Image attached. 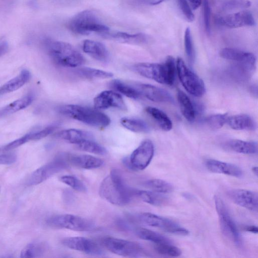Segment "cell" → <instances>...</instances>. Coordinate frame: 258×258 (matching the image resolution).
Here are the masks:
<instances>
[{"mask_svg":"<svg viewBox=\"0 0 258 258\" xmlns=\"http://www.w3.org/2000/svg\"><path fill=\"white\" fill-rule=\"evenodd\" d=\"M100 197L117 206H124L131 201L134 190L129 189L123 181L119 171L113 169L101 182L99 188Z\"/></svg>","mask_w":258,"mask_h":258,"instance_id":"6da1fadb","label":"cell"},{"mask_svg":"<svg viewBox=\"0 0 258 258\" xmlns=\"http://www.w3.org/2000/svg\"><path fill=\"white\" fill-rule=\"evenodd\" d=\"M69 28L74 33L87 35L96 33L105 37L110 31L96 14L91 10H85L75 15L69 21Z\"/></svg>","mask_w":258,"mask_h":258,"instance_id":"7a4b0ae2","label":"cell"},{"mask_svg":"<svg viewBox=\"0 0 258 258\" xmlns=\"http://www.w3.org/2000/svg\"><path fill=\"white\" fill-rule=\"evenodd\" d=\"M57 110L63 115L92 126L102 128L110 123V118L96 108L68 104L58 107Z\"/></svg>","mask_w":258,"mask_h":258,"instance_id":"3957f363","label":"cell"},{"mask_svg":"<svg viewBox=\"0 0 258 258\" xmlns=\"http://www.w3.org/2000/svg\"><path fill=\"white\" fill-rule=\"evenodd\" d=\"M133 70L141 76L159 83L171 85L175 77V66L170 59L162 63L141 62L135 64Z\"/></svg>","mask_w":258,"mask_h":258,"instance_id":"277c9868","label":"cell"},{"mask_svg":"<svg viewBox=\"0 0 258 258\" xmlns=\"http://www.w3.org/2000/svg\"><path fill=\"white\" fill-rule=\"evenodd\" d=\"M46 47L53 60L60 66L75 68L85 61L83 55L70 43L50 40L46 42Z\"/></svg>","mask_w":258,"mask_h":258,"instance_id":"5b68a950","label":"cell"},{"mask_svg":"<svg viewBox=\"0 0 258 258\" xmlns=\"http://www.w3.org/2000/svg\"><path fill=\"white\" fill-rule=\"evenodd\" d=\"M176 69L178 78L186 91L195 97H201L205 93L204 81L185 64L183 60L177 58Z\"/></svg>","mask_w":258,"mask_h":258,"instance_id":"8992f818","label":"cell"},{"mask_svg":"<svg viewBox=\"0 0 258 258\" xmlns=\"http://www.w3.org/2000/svg\"><path fill=\"white\" fill-rule=\"evenodd\" d=\"M47 225L54 229H66L77 231H88L94 228L90 220L72 214H60L52 216L46 220Z\"/></svg>","mask_w":258,"mask_h":258,"instance_id":"52a82bcc","label":"cell"},{"mask_svg":"<svg viewBox=\"0 0 258 258\" xmlns=\"http://www.w3.org/2000/svg\"><path fill=\"white\" fill-rule=\"evenodd\" d=\"M104 247L111 252L125 257H139L145 252L139 243L112 237H107L102 240Z\"/></svg>","mask_w":258,"mask_h":258,"instance_id":"ba28073f","label":"cell"},{"mask_svg":"<svg viewBox=\"0 0 258 258\" xmlns=\"http://www.w3.org/2000/svg\"><path fill=\"white\" fill-rule=\"evenodd\" d=\"M214 201L222 232L235 244L240 245L241 243L240 235L225 204L218 196L214 197Z\"/></svg>","mask_w":258,"mask_h":258,"instance_id":"9c48e42d","label":"cell"},{"mask_svg":"<svg viewBox=\"0 0 258 258\" xmlns=\"http://www.w3.org/2000/svg\"><path fill=\"white\" fill-rule=\"evenodd\" d=\"M68 156L64 154L58 155L52 161L36 169L30 176L28 184L31 185L38 184L67 168L69 162Z\"/></svg>","mask_w":258,"mask_h":258,"instance_id":"30bf717a","label":"cell"},{"mask_svg":"<svg viewBox=\"0 0 258 258\" xmlns=\"http://www.w3.org/2000/svg\"><path fill=\"white\" fill-rule=\"evenodd\" d=\"M154 154V146L148 139L143 141L132 153L128 158L123 160L125 164L132 169L142 170L150 163Z\"/></svg>","mask_w":258,"mask_h":258,"instance_id":"8fae6325","label":"cell"},{"mask_svg":"<svg viewBox=\"0 0 258 258\" xmlns=\"http://www.w3.org/2000/svg\"><path fill=\"white\" fill-rule=\"evenodd\" d=\"M138 218L143 223L168 233L180 235H186L189 233L187 229L176 222L155 214L142 213L139 215Z\"/></svg>","mask_w":258,"mask_h":258,"instance_id":"7c38bea8","label":"cell"},{"mask_svg":"<svg viewBox=\"0 0 258 258\" xmlns=\"http://www.w3.org/2000/svg\"><path fill=\"white\" fill-rule=\"evenodd\" d=\"M221 57L235 61L246 72L254 70L256 57L253 53L232 48H224L220 51Z\"/></svg>","mask_w":258,"mask_h":258,"instance_id":"4fadbf2b","label":"cell"},{"mask_svg":"<svg viewBox=\"0 0 258 258\" xmlns=\"http://www.w3.org/2000/svg\"><path fill=\"white\" fill-rule=\"evenodd\" d=\"M62 243L70 249L84 252L89 254L100 255L103 253L102 249L96 242L83 237H66L62 239Z\"/></svg>","mask_w":258,"mask_h":258,"instance_id":"5bb4252c","label":"cell"},{"mask_svg":"<svg viewBox=\"0 0 258 258\" xmlns=\"http://www.w3.org/2000/svg\"><path fill=\"white\" fill-rule=\"evenodd\" d=\"M217 21L220 25L229 28L252 26L255 24L253 15L248 11L220 16L217 18Z\"/></svg>","mask_w":258,"mask_h":258,"instance_id":"9a60e30c","label":"cell"},{"mask_svg":"<svg viewBox=\"0 0 258 258\" xmlns=\"http://www.w3.org/2000/svg\"><path fill=\"white\" fill-rule=\"evenodd\" d=\"M94 106L98 110L112 107L122 110L127 109V106L122 96L111 90L102 91L96 96L94 99Z\"/></svg>","mask_w":258,"mask_h":258,"instance_id":"2e32d148","label":"cell"},{"mask_svg":"<svg viewBox=\"0 0 258 258\" xmlns=\"http://www.w3.org/2000/svg\"><path fill=\"white\" fill-rule=\"evenodd\" d=\"M141 97L155 102L173 103V99L170 94L159 87L144 83L133 84Z\"/></svg>","mask_w":258,"mask_h":258,"instance_id":"e0dca14e","label":"cell"},{"mask_svg":"<svg viewBox=\"0 0 258 258\" xmlns=\"http://www.w3.org/2000/svg\"><path fill=\"white\" fill-rule=\"evenodd\" d=\"M228 195L236 204L249 210L257 212L258 210V195L255 192L243 189L230 190Z\"/></svg>","mask_w":258,"mask_h":258,"instance_id":"ac0fdd59","label":"cell"},{"mask_svg":"<svg viewBox=\"0 0 258 258\" xmlns=\"http://www.w3.org/2000/svg\"><path fill=\"white\" fill-rule=\"evenodd\" d=\"M206 166L210 171L229 176L240 177L243 172L237 166L215 159H209L206 161Z\"/></svg>","mask_w":258,"mask_h":258,"instance_id":"d6986e66","label":"cell"},{"mask_svg":"<svg viewBox=\"0 0 258 258\" xmlns=\"http://www.w3.org/2000/svg\"><path fill=\"white\" fill-rule=\"evenodd\" d=\"M83 50L93 58L101 61L107 62L109 59V53L102 43L87 39L83 43Z\"/></svg>","mask_w":258,"mask_h":258,"instance_id":"ffe728a7","label":"cell"},{"mask_svg":"<svg viewBox=\"0 0 258 258\" xmlns=\"http://www.w3.org/2000/svg\"><path fill=\"white\" fill-rule=\"evenodd\" d=\"M69 162L85 169L98 168L104 164V161L98 157L87 154L72 155L68 157Z\"/></svg>","mask_w":258,"mask_h":258,"instance_id":"44dd1931","label":"cell"},{"mask_svg":"<svg viewBox=\"0 0 258 258\" xmlns=\"http://www.w3.org/2000/svg\"><path fill=\"white\" fill-rule=\"evenodd\" d=\"M226 123L235 130L254 131L256 128V123L253 118L244 114L228 116Z\"/></svg>","mask_w":258,"mask_h":258,"instance_id":"7402d4cb","label":"cell"},{"mask_svg":"<svg viewBox=\"0 0 258 258\" xmlns=\"http://www.w3.org/2000/svg\"><path fill=\"white\" fill-rule=\"evenodd\" d=\"M54 136L73 144H77L85 139H93V136L89 132L70 128L62 130L54 134Z\"/></svg>","mask_w":258,"mask_h":258,"instance_id":"603a6c76","label":"cell"},{"mask_svg":"<svg viewBox=\"0 0 258 258\" xmlns=\"http://www.w3.org/2000/svg\"><path fill=\"white\" fill-rule=\"evenodd\" d=\"M105 38L122 43L134 44H144L146 43L148 40L147 35L143 33L129 34L120 31H110Z\"/></svg>","mask_w":258,"mask_h":258,"instance_id":"cb8c5ba5","label":"cell"},{"mask_svg":"<svg viewBox=\"0 0 258 258\" xmlns=\"http://www.w3.org/2000/svg\"><path fill=\"white\" fill-rule=\"evenodd\" d=\"M30 78L29 71L26 69L23 70L19 75L0 87V95L16 91L26 83Z\"/></svg>","mask_w":258,"mask_h":258,"instance_id":"d4e9b609","label":"cell"},{"mask_svg":"<svg viewBox=\"0 0 258 258\" xmlns=\"http://www.w3.org/2000/svg\"><path fill=\"white\" fill-rule=\"evenodd\" d=\"M226 146L234 152L241 154H253L257 152V144L253 141L233 139L227 142Z\"/></svg>","mask_w":258,"mask_h":258,"instance_id":"484cf974","label":"cell"},{"mask_svg":"<svg viewBox=\"0 0 258 258\" xmlns=\"http://www.w3.org/2000/svg\"><path fill=\"white\" fill-rule=\"evenodd\" d=\"M177 98L182 115L188 121H192L196 118V111L190 98L180 90L177 91Z\"/></svg>","mask_w":258,"mask_h":258,"instance_id":"4316f807","label":"cell"},{"mask_svg":"<svg viewBox=\"0 0 258 258\" xmlns=\"http://www.w3.org/2000/svg\"><path fill=\"white\" fill-rule=\"evenodd\" d=\"M34 96L29 94L0 109V117L23 109L33 102Z\"/></svg>","mask_w":258,"mask_h":258,"instance_id":"83f0119b","label":"cell"},{"mask_svg":"<svg viewBox=\"0 0 258 258\" xmlns=\"http://www.w3.org/2000/svg\"><path fill=\"white\" fill-rule=\"evenodd\" d=\"M147 113L155 121L159 127L164 131H169L172 128V122L170 118L163 111L156 107L148 106Z\"/></svg>","mask_w":258,"mask_h":258,"instance_id":"f1b7e54d","label":"cell"},{"mask_svg":"<svg viewBox=\"0 0 258 258\" xmlns=\"http://www.w3.org/2000/svg\"><path fill=\"white\" fill-rule=\"evenodd\" d=\"M120 123L126 129L136 133H148L150 128L144 120L134 117H123L120 119Z\"/></svg>","mask_w":258,"mask_h":258,"instance_id":"f546056e","label":"cell"},{"mask_svg":"<svg viewBox=\"0 0 258 258\" xmlns=\"http://www.w3.org/2000/svg\"><path fill=\"white\" fill-rule=\"evenodd\" d=\"M134 194L142 201L154 206L162 205L167 201L165 196L152 190H136Z\"/></svg>","mask_w":258,"mask_h":258,"instance_id":"4dcf8cb0","label":"cell"},{"mask_svg":"<svg viewBox=\"0 0 258 258\" xmlns=\"http://www.w3.org/2000/svg\"><path fill=\"white\" fill-rule=\"evenodd\" d=\"M110 86L114 90L130 98L137 99L142 97L133 85L126 84L120 80H112L110 83Z\"/></svg>","mask_w":258,"mask_h":258,"instance_id":"1f68e13d","label":"cell"},{"mask_svg":"<svg viewBox=\"0 0 258 258\" xmlns=\"http://www.w3.org/2000/svg\"><path fill=\"white\" fill-rule=\"evenodd\" d=\"M136 233L141 239L152 242L154 244L171 243L170 240L167 237L147 228H138L136 230Z\"/></svg>","mask_w":258,"mask_h":258,"instance_id":"d6a6232c","label":"cell"},{"mask_svg":"<svg viewBox=\"0 0 258 258\" xmlns=\"http://www.w3.org/2000/svg\"><path fill=\"white\" fill-rule=\"evenodd\" d=\"M75 146L76 148L79 150L97 155H104L107 152L104 147L94 142L93 139L82 140Z\"/></svg>","mask_w":258,"mask_h":258,"instance_id":"836d02e7","label":"cell"},{"mask_svg":"<svg viewBox=\"0 0 258 258\" xmlns=\"http://www.w3.org/2000/svg\"><path fill=\"white\" fill-rule=\"evenodd\" d=\"M76 73L78 75L87 79H107L113 76L111 72L89 67L79 68L76 70Z\"/></svg>","mask_w":258,"mask_h":258,"instance_id":"e575fe53","label":"cell"},{"mask_svg":"<svg viewBox=\"0 0 258 258\" xmlns=\"http://www.w3.org/2000/svg\"><path fill=\"white\" fill-rule=\"evenodd\" d=\"M145 186L156 192L169 193L172 191L173 186L169 182L160 179H151L145 182Z\"/></svg>","mask_w":258,"mask_h":258,"instance_id":"d590c367","label":"cell"},{"mask_svg":"<svg viewBox=\"0 0 258 258\" xmlns=\"http://www.w3.org/2000/svg\"><path fill=\"white\" fill-rule=\"evenodd\" d=\"M184 46L188 61L192 64L195 61L196 53L191 30L189 27L186 28L184 32Z\"/></svg>","mask_w":258,"mask_h":258,"instance_id":"8d00e7d4","label":"cell"},{"mask_svg":"<svg viewBox=\"0 0 258 258\" xmlns=\"http://www.w3.org/2000/svg\"><path fill=\"white\" fill-rule=\"evenodd\" d=\"M154 248L158 253L169 256L177 257L181 254L180 249L171 243L155 244Z\"/></svg>","mask_w":258,"mask_h":258,"instance_id":"74e56055","label":"cell"},{"mask_svg":"<svg viewBox=\"0 0 258 258\" xmlns=\"http://www.w3.org/2000/svg\"><path fill=\"white\" fill-rule=\"evenodd\" d=\"M228 117L227 113L213 114L206 118L205 122L211 128L217 130L226 123Z\"/></svg>","mask_w":258,"mask_h":258,"instance_id":"f35d334b","label":"cell"},{"mask_svg":"<svg viewBox=\"0 0 258 258\" xmlns=\"http://www.w3.org/2000/svg\"><path fill=\"white\" fill-rule=\"evenodd\" d=\"M248 0H224L221 4V8L224 11L246 9L251 6Z\"/></svg>","mask_w":258,"mask_h":258,"instance_id":"ab89813d","label":"cell"},{"mask_svg":"<svg viewBox=\"0 0 258 258\" xmlns=\"http://www.w3.org/2000/svg\"><path fill=\"white\" fill-rule=\"evenodd\" d=\"M60 180L78 191L86 192L87 191L85 185L75 176L63 175L60 177Z\"/></svg>","mask_w":258,"mask_h":258,"instance_id":"60d3db41","label":"cell"},{"mask_svg":"<svg viewBox=\"0 0 258 258\" xmlns=\"http://www.w3.org/2000/svg\"><path fill=\"white\" fill-rule=\"evenodd\" d=\"M42 251L41 246L35 243H30L25 246L21 251L22 258L34 257L39 255Z\"/></svg>","mask_w":258,"mask_h":258,"instance_id":"b9f144b4","label":"cell"},{"mask_svg":"<svg viewBox=\"0 0 258 258\" xmlns=\"http://www.w3.org/2000/svg\"><path fill=\"white\" fill-rule=\"evenodd\" d=\"M59 124L55 123L35 132H30L31 140H38L52 134L58 127Z\"/></svg>","mask_w":258,"mask_h":258,"instance_id":"7bdbcfd3","label":"cell"},{"mask_svg":"<svg viewBox=\"0 0 258 258\" xmlns=\"http://www.w3.org/2000/svg\"><path fill=\"white\" fill-rule=\"evenodd\" d=\"M204 24L208 34L211 32V9L209 0H203Z\"/></svg>","mask_w":258,"mask_h":258,"instance_id":"ee69618b","label":"cell"},{"mask_svg":"<svg viewBox=\"0 0 258 258\" xmlns=\"http://www.w3.org/2000/svg\"><path fill=\"white\" fill-rule=\"evenodd\" d=\"M178 4L182 14L188 22L195 20V15L192 9L187 0H178Z\"/></svg>","mask_w":258,"mask_h":258,"instance_id":"f6af8a7d","label":"cell"},{"mask_svg":"<svg viewBox=\"0 0 258 258\" xmlns=\"http://www.w3.org/2000/svg\"><path fill=\"white\" fill-rule=\"evenodd\" d=\"M31 140L30 133L25 135V136L17 139L11 143L7 144L5 147V150H10L16 148L26 142Z\"/></svg>","mask_w":258,"mask_h":258,"instance_id":"bcb514c9","label":"cell"},{"mask_svg":"<svg viewBox=\"0 0 258 258\" xmlns=\"http://www.w3.org/2000/svg\"><path fill=\"white\" fill-rule=\"evenodd\" d=\"M17 156L13 153L0 155V164L9 165L15 162Z\"/></svg>","mask_w":258,"mask_h":258,"instance_id":"7dc6e473","label":"cell"},{"mask_svg":"<svg viewBox=\"0 0 258 258\" xmlns=\"http://www.w3.org/2000/svg\"><path fill=\"white\" fill-rule=\"evenodd\" d=\"M137 3L148 5H157L167 0H134Z\"/></svg>","mask_w":258,"mask_h":258,"instance_id":"c3c4849f","label":"cell"},{"mask_svg":"<svg viewBox=\"0 0 258 258\" xmlns=\"http://www.w3.org/2000/svg\"><path fill=\"white\" fill-rule=\"evenodd\" d=\"M192 10H196L201 5L202 0H187Z\"/></svg>","mask_w":258,"mask_h":258,"instance_id":"681fc988","label":"cell"},{"mask_svg":"<svg viewBox=\"0 0 258 258\" xmlns=\"http://www.w3.org/2000/svg\"><path fill=\"white\" fill-rule=\"evenodd\" d=\"M8 44L6 41L0 42V56L4 55L8 50Z\"/></svg>","mask_w":258,"mask_h":258,"instance_id":"f907efd6","label":"cell"},{"mask_svg":"<svg viewBox=\"0 0 258 258\" xmlns=\"http://www.w3.org/2000/svg\"><path fill=\"white\" fill-rule=\"evenodd\" d=\"M245 230L250 232L253 233H257V228L255 226L253 225H250L247 226L245 228Z\"/></svg>","mask_w":258,"mask_h":258,"instance_id":"816d5d0a","label":"cell"},{"mask_svg":"<svg viewBox=\"0 0 258 258\" xmlns=\"http://www.w3.org/2000/svg\"><path fill=\"white\" fill-rule=\"evenodd\" d=\"M252 172L257 176V167L256 166L253 167L252 168Z\"/></svg>","mask_w":258,"mask_h":258,"instance_id":"f5cc1de1","label":"cell"},{"mask_svg":"<svg viewBox=\"0 0 258 258\" xmlns=\"http://www.w3.org/2000/svg\"><path fill=\"white\" fill-rule=\"evenodd\" d=\"M0 192H1V187H0Z\"/></svg>","mask_w":258,"mask_h":258,"instance_id":"db71d44e","label":"cell"}]
</instances>
